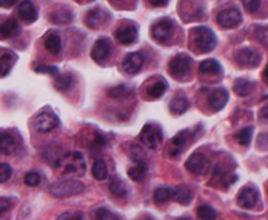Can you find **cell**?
I'll use <instances>...</instances> for the list:
<instances>
[{"label":"cell","mask_w":268,"mask_h":220,"mask_svg":"<svg viewBox=\"0 0 268 220\" xmlns=\"http://www.w3.org/2000/svg\"><path fill=\"white\" fill-rule=\"evenodd\" d=\"M166 83L164 81H157L154 82V83H152V85L149 86L148 87V94L152 98H161V97L164 96V93L166 92Z\"/></svg>","instance_id":"obj_29"},{"label":"cell","mask_w":268,"mask_h":220,"mask_svg":"<svg viewBox=\"0 0 268 220\" xmlns=\"http://www.w3.org/2000/svg\"><path fill=\"white\" fill-rule=\"evenodd\" d=\"M93 176L96 180H105L107 178V167L103 160H97L93 165Z\"/></svg>","instance_id":"obj_32"},{"label":"cell","mask_w":268,"mask_h":220,"mask_svg":"<svg viewBox=\"0 0 268 220\" xmlns=\"http://www.w3.org/2000/svg\"><path fill=\"white\" fill-rule=\"evenodd\" d=\"M193 40L196 47L201 53H209L215 49L216 43H217L215 32L208 27H198L194 30Z\"/></svg>","instance_id":"obj_3"},{"label":"cell","mask_w":268,"mask_h":220,"mask_svg":"<svg viewBox=\"0 0 268 220\" xmlns=\"http://www.w3.org/2000/svg\"><path fill=\"white\" fill-rule=\"evenodd\" d=\"M12 204H14V202L10 197H0V215L10 211L12 208Z\"/></svg>","instance_id":"obj_41"},{"label":"cell","mask_w":268,"mask_h":220,"mask_svg":"<svg viewBox=\"0 0 268 220\" xmlns=\"http://www.w3.org/2000/svg\"><path fill=\"white\" fill-rule=\"evenodd\" d=\"M74 83V78L70 74L66 75H57V81H55V87L60 92H67L69 89H71V86Z\"/></svg>","instance_id":"obj_30"},{"label":"cell","mask_w":268,"mask_h":220,"mask_svg":"<svg viewBox=\"0 0 268 220\" xmlns=\"http://www.w3.org/2000/svg\"><path fill=\"white\" fill-rule=\"evenodd\" d=\"M197 216L200 217V219L208 220V219H215V217L217 216V213H216V211L213 210L212 207L201 206L197 208Z\"/></svg>","instance_id":"obj_35"},{"label":"cell","mask_w":268,"mask_h":220,"mask_svg":"<svg viewBox=\"0 0 268 220\" xmlns=\"http://www.w3.org/2000/svg\"><path fill=\"white\" fill-rule=\"evenodd\" d=\"M73 15L67 10H58L51 14V20L57 25H67L69 21H71Z\"/></svg>","instance_id":"obj_33"},{"label":"cell","mask_w":268,"mask_h":220,"mask_svg":"<svg viewBox=\"0 0 268 220\" xmlns=\"http://www.w3.org/2000/svg\"><path fill=\"white\" fill-rule=\"evenodd\" d=\"M142 64H144V57H142L141 53H130L127 54L124 59V70L129 74H136L138 71L142 69Z\"/></svg>","instance_id":"obj_14"},{"label":"cell","mask_w":268,"mask_h":220,"mask_svg":"<svg viewBox=\"0 0 268 220\" xmlns=\"http://www.w3.org/2000/svg\"><path fill=\"white\" fill-rule=\"evenodd\" d=\"M25 183L29 187H36L40 184V174L38 172H29L25 176Z\"/></svg>","instance_id":"obj_37"},{"label":"cell","mask_w":268,"mask_h":220,"mask_svg":"<svg viewBox=\"0 0 268 220\" xmlns=\"http://www.w3.org/2000/svg\"><path fill=\"white\" fill-rule=\"evenodd\" d=\"M141 141L150 149H157L163 141V131L157 125L146 124L141 130Z\"/></svg>","instance_id":"obj_5"},{"label":"cell","mask_w":268,"mask_h":220,"mask_svg":"<svg viewBox=\"0 0 268 220\" xmlns=\"http://www.w3.org/2000/svg\"><path fill=\"white\" fill-rule=\"evenodd\" d=\"M16 3V0H0V7H11Z\"/></svg>","instance_id":"obj_47"},{"label":"cell","mask_w":268,"mask_h":220,"mask_svg":"<svg viewBox=\"0 0 268 220\" xmlns=\"http://www.w3.org/2000/svg\"><path fill=\"white\" fill-rule=\"evenodd\" d=\"M259 199H260V195L255 187H244L237 195V204L245 210H252L256 207Z\"/></svg>","instance_id":"obj_10"},{"label":"cell","mask_w":268,"mask_h":220,"mask_svg":"<svg viewBox=\"0 0 268 220\" xmlns=\"http://www.w3.org/2000/svg\"><path fill=\"white\" fill-rule=\"evenodd\" d=\"M192 131L191 130H181L180 133H177L174 137L172 139V144L173 146H174V152L172 153L173 156H178L181 153V150L185 148V145H187L188 142H189V140L192 139Z\"/></svg>","instance_id":"obj_20"},{"label":"cell","mask_w":268,"mask_h":220,"mask_svg":"<svg viewBox=\"0 0 268 220\" xmlns=\"http://www.w3.org/2000/svg\"><path fill=\"white\" fill-rule=\"evenodd\" d=\"M198 70L204 74H219L221 71V66L215 59H207L201 62Z\"/></svg>","instance_id":"obj_23"},{"label":"cell","mask_w":268,"mask_h":220,"mask_svg":"<svg viewBox=\"0 0 268 220\" xmlns=\"http://www.w3.org/2000/svg\"><path fill=\"white\" fill-rule=\"evenodd\" d=\"M261 0H243V6L244 8L248 11V12H256V11L260 8Z\"/></svg>","instance_id":"obj_40"},{"label":"cell","mask_w":268,"mask_h":220,"mask_svg":"<svg viewBox=\"0 0 268 220\" xmlns=\"http://www.w3.org/2000/svg\"><path fill=\"white\" fill-rule=\"evenodd\" d=\"M173 191L170 188H166V187H161V188L155 189L154 192V200L159 204H163L166 203L169 199H172Z\"/></svg>","instance_id":"obj_34"},{"label":"cell","mask_w":268,"mask_h":220,"mask_svg":"<svg viewBox=\"0 0 268 220\" xmlns=\"http://www.w3.org/2000/svg\"><path fill=\"white\" fill-rule=\"evenodd\" d=\"M111 53V43L107 38H101L94 43V46L92 49V58L96 62H103L107 59Z\"/></svg>","instance_id":"obj_12"},{"label":"cell","mask_w":268,"mask_h":220,"mask_svg":"<svg viewBox=\"0 0 268 220\" xmlns=\"http://www.w3.org/2000/svg\"><path fill=\"white\" fill-rule=\"evenodd\" d=\"M264 78H265V81L268 82V63H267V66H265V70H264Z\"/></svg>","instance_id":"obj_48"},{"label":"cell","mask_w":268,"mask_h":220,"mask_svg":"<svg viewBox=\"0 0 268 220\" xmlns=\"http://www.w3.org/2000/svg\"><path fill=\"white\" fill-rule=\"evenodd\" d=\"M59 219H82V215L81 213L73 215V213L67 212V213H63V215H60Z\"/></svg>","instance_id":"obj_45"},{"label":"cell","mask_w":268,"mask_h":220,"mask_svg":"<svg viewBox=\"0 0 268 220\" xmlns=\"http://www.w3.org/2000/svg\"><path fill=\"white\" fill-rule=\"evenodd\" d=\"M107 20V14L101 8H94V10L88 11L86 15V25L90 29H99L105 25Z\"/></svg>","instance_id":"obj_16"},{"label":"cell","mask_w":268,"mask_h":220,"mask_svg":"<svg viewBox=\"0 0 268 220\" xmlns=\"http://www.w3.org/2000/svg\"><path fill=\"white\" fill-rule=\"evenodd\" d=\"M252 89H254V85H252L250 81H247V79H237V81L235 82V86H233L235 93L241 97L248 96V94L252 92Z\"/></svg>","instance_id":"obj_28"},{"label":"cell","mask_w":268,"mask_h":220,"mask_svg":"<svg viewBox=\"0 0 268 220\" xmlns=\"http://www.w3.org/2000/svg\"><path fill=\"white\" fill-rule=\"evenodd\" d=\"M19 18L23 19L26 23H34L38 19V12L31 0H23L18 7Z\"/></svg>","instance_id":"obj_15"},{"label":"cell","mask_w":268,"mask_h":220,"mask_svg":"<svg viewBox=\"0 0 268 220\" xmlns=\"http://www.w3.org/2000/svg\"><path fill=\"white\" fill-rule=\"evenodd\" d=\"M235 59H236L237 64L241 68L245 69H255L258 68L260 63V55L255 50L251 49H240L235 54Z\"/></svg>","instance_id":"obj_8"},{"label":"cell","mask_w":268,"mask_h":220,"mask_svg":"<svg viewBox=\"0 0 268 220\" xmlns=\"http://www.w3.org/2000/svg\"><path fill=\"white\" fill-rule=\"evenodd\" d=\"M192 59L188 57L187 54H178L170 60L169 71L174 78H183L191 70Z\"/></svg>","instance_id":"obj_6"},{"label":"cell","mask_w":268,"mask_h":220,"mask_svg":"<svg viewBox=\"0 0 268 220\" xmlns=\"http://www.w3.org/2000/svg\"><path fill=\"white\" fill-rule=\"evenodd\" d=\"M12 174V168L6 163H0V183H6Z\"/></svg>","instance_id":"obj_38"},{"label":"cell","mask_w":268,"mask_h":220,"mask_svg":"<svg viewBox=\"0 0 268 220\" xmlns=\"http://www.w3.org/2000/svg\"><path fill=\"white\" fill-rule=\"evenodd\" d=\"M44 47L51 54H58L62 49V40H60L59 35L57 34H50L44 40Z\"/></svg>","instance_id":"obj_24"},{"label":"cell","mask_w":268,"mask_h":220,"mask_svg":"<svg viewBox=\"0 0 268 220\" xmlns=\"http://www.w3.org/2000/svg\"><path fill=\"white\" fill-rule=\"evenodd\" d=\"M256 38L260 40V43L268 45V27H261V29H258V31H256Z\"/></svg>","instance_id":"obj_43"},{"label":"cell","mask_w":268,"mask_h":220,"mask_svg":"<svg viewBox=\"0 0 268 220\" xmlns=\"http://www.w3.org/2000/svg\"><path fill=\"white\" fill-rule=\"evenodd\" d=\"M228 98H230V96H228V92H227L226 89L213 90V92H211V94H209L208 97L209 106L215 110V112H220V110L224 109V106L227 105Z\"/></svg>","instance_id":"obj_13"},{"label":"cell","mask_w":268,"mask_h":220,"mask_svg":"<svg viewBox=\"0 0 268 220\" xmlns=\"http://www.w3.org/2000/svg\"><path fill=\"white\" fill-rule=\"evenodd\" d=\"M109 188H110V192H111L114 196H117V197H124V196L127 195L126 184H125L122 180H120L118 178L111 180Z\"/></svg>","instance_id":"obj_26"},{"label":"cell","mask_w":268,"mask_h":220,"mask_svg":"<svg viewBox=\"0 0 268 220\" xmlns=\"http://www.w3.org/2000/svg\"><path fill=\"white\" fill-rule=\"evenodd\" d=\"M149 3L152 4L153 7H165L168 0H149Z\"/></svg>","instance_id":"obj_44"},{"label":"cell","mask_w":268,"mask_h":220,"mask_svg":"<svg viewBox=\"0 0 268 220\" xmlns=\"http://www.w3.org/2000/svg\"><path fill=\"white\" fill-rule=\"evenodd\" d=\"M63 168V173L66 174H82L85 172V163L82 159V155L78 152L70 153L69 156L63 157L58 161V167Z\"/></svg>","instance_id":"obj_4"},{"label":"cell","mask_w":268,"mask_h":220,"mask_svg":"<svg viewBox=\"0 0 268 220\" xmlns=\"http://www.w3.org/2000/svg\"><path fill=\"white\" fill-rule=\"evenodd\" d=\"M185 167L191 173L196 174V176H203V174L208 172L209 160L203 153H194L188 159V161L185 163Z\"/></svg>","instance_id":"obj_9"},{"label":"cell","mask_w":268,"mask_h":220,"mask_svg":"<svg viewBox=\"0 0 268 220\" xmlns=\"http://www.w3.org/2000/svg\"><path fill=\"white\" fill-rule=\"evenodd\" d=\"M173 34V23L169 19H161L152 27V36L155 40L165 42L172 36Z\"/></svg>","instance_id":"obj_11"},{"label":"cell","mask_w":268,"mask_h":220,"mask_svg":"<svg viewBox=\"0 0 268 220\" xmlns=\"http://www.w3.org/2000/svg\"><path fill=\"white\" fill-rule=\"evenodd\" d=\"M16 150V140L11 133L0 130V153L11 155Z\"/></svg>","instance_id":"obj_18"},{"label":"cell","mask_w":268,"mask_h":220,"mask_svg":"<svg viewBox=\"0 0 268 220\" xmlns=\"http://www.w3.org/2000/svg\"><path fill=\"white\" fill-rule=\"evenodd\" d=\"M97 219H120V216H117L113 212H110L105 208H101L97 211Z\"/></svg>","instance_id":"obj_42"},{"label":"cell","mask_w":268,"mask_h":220,"mask_svg":"<svg viewBox=\"0 0 268 220\" xmlns=\"http://www.w3.org/2000/svg\"><path fill=\"white\" fill-rule=\"evenodd\" d=\"M130 89L127 87V86H117V87H113V89H110L109 92H107V94H109V97H113V98H120V97H124L126 96V94H130Z\"/></svg>","instance_id":"obj_36"},{"label":"cell","mask_w":268,"mask_h":220,"mask_svg":"<svg viewBox=\"0 0 268 220\" xmlns=\"http://www.w3.org/2000/svg\"><path fill=\"white\" fill-rule=\"evenodd\" d=\"M146 170H148L146 163H145L144 160H140L136 161V165L127 170V174H129V178H130L131 180L141 181L142 179L145 178V174H146Z\"/></svg>","instance_id":"obj_22"},{"label":"cell","mask_w":268,"mask_h":220,"mask_svg":"<svg viewBox=\"0 0 268 220\" xmlns=\"http://www.w3.org/2000/svg\"><path fill=\"white\" fill-rule=\"evenodd\" d=\"M138 35L137 29L134 26H122L116 31V39L122 45H131L136 42Z\"/></svg>","instance_id":"obj_17"},{"label":"cell","mask_w":268,"mask_h":220,"mask_svg":"<svg viewBox=\"0 0 268 220\" xmlns=\"http://www.w3.org/2000/svg\"><path fill=\"white\" fill-rule=\"evenodd\" d=\"M36 73H40V74H51L57 77L59 74V70L54 66H47V64H38L35 68Z\"/></svg>","instance_id":"obj_39"},{"label":"cell","mask_w":268,"mask_h":220,"mask_svg":"<svg viewBox=\"0 0 268 220\" xmlns=\"http://www.w3.org/2000/svg\"><path fill=\"white\" fill-rule=\"evenodd\" d=\"M59 118L51 107H44L34 118V126L39 133H47L59 126Z\"/></svg>","instance_id":"obj_2"},{"label":"cell","mask_w":268,"mask_h":220,"mask_svg":"<svg viewBox=\"0 0 268 220\" xmlns=\"http://www.w3.org/2000/svg\"><path fill=\"white\" fill-rule=\"evenodd\" d=\"M85 185L78 180H59L49 187V192L55 197H69L81 193Z\"/></svg>","instance_id":"obj_1"},{"label":"cell","mask_w":268,"mask_h":220,"mask_svg":"<svg viewBox=\"0 0 268 220\" xmlns=\"http://www.w3.org/2000/svg\"><path fill=\"white\" fill-rule=\"evenodd\" d=\"M20 31V26H19L18 20L14 18H10L7 20H4L0 25V35L3 38H14Z\"/></svg>","instance_id":"obj_19"},{"label":"cell","mask_w":268,"mask_h":220,"mask_svg":"<svg viewBox=\"0 0 268 220\" xmlns=\"http://www.w3.org/2000/svg\"><path fill=\"white\" fill-rule=\"evenodd\" d=\"M252 133H254V129L252 126H247V128L241 129L239 133H236L235 139L239 142L240 145L248 146L251 144V140H252Z\"/></svg>","instance_id":"obj_31"},{"label":"cell","mask_w":268,"mask_h":220,"mask_svg":"<svg viewBox=\"0 0 268 220\" xmlns=\"http://www.w3.org/2000/svg\"><path fill=\"white\" fill-rule=\"evenodd\" d=\"M189 107V102L185 97L180 96L176 97V98H173L172 102H170V110H172V113L174 114H183L185 113Z\"/></svg>","instance_id":"obj_25"},{"label":"cell","mask_w":268,"mask_h":220,"mask_svg":"<svg viewBox=\"0 0 268 220\" xmlns=\"http://www.w3.org/2000/svg\"><path fill=\"white\" fill-rule=\"evenodd\" d=\"M172 197L176 202H178L183 206H188L193 199V191L187 185H178L174 191H173Z\"/></svg>","instance_id":"obj_21"},{"label":"cell","mask_w":268,"mask_h":220,"mask_svg":"<svg viewBox=\"0 0 268 220\" xmlns=\"http://www.w3.org/2000/svg\"><path fill=\"white\" fill-rule=\"evenodd\" d=\"M260 118L261 121H264V122L268 124V105H265V106L260 110Z\"/></svg>","instance_id":"obj_46"},{"label":"cell","mask_w":268,"mask_h":220,"mask_svg":"<svg viewBox=\"0 0 268 220\" xmlns=\"http://www.w3.org/2000/svg\"><path fill=\"white\" fill-rule=\"evenodd\" d=\"M241 12L237 8H227L217 15V25L222 29H235L241 23Z\"/></svg>","instance_id":"obj_7"},{"label":"cell","mask_w":268,"mask_h":220,"mask_svg":"<svg viewBox=\"0 0 268 220\" xmlns=\"http://www.w3.org/2000/svg\"><path fill=\"white\" fill-rule=\"evenodd\" d=\"M14 66V57L12 54L6 53L0 57V78L6 77Z\"/></svg>","instance_id":"obj_27"}]
</instances>
